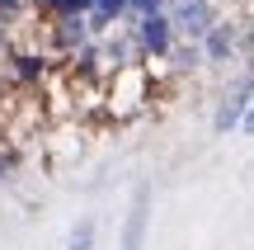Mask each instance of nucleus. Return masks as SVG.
<instances>
[{"label": "nucleus", "instance_id": "obj_1", "mask_svg": "<svg viewBox=\"0 0 254 250\" xmlns=\"http://www.w3.org/2000/svg\"><path fill=\"white\" fill-rule=\"evenodd\" d=\"M179 28L184 33H207L212 28V5L207 0H184L179 5Z\"/></svg>", "mask_w": 254, "mask_h": 250}, {"label": "nucleus", "instance_id": "obj_2", "mask_svg": "<svg viewBox=\"0 0 254 250\" xmlns=\"http://www.w3.org/2000/svg\"><path fill=\"white\" fill-rule=\"evenodd\" d=\"M141 232H146V194L136 198L132 217H127V236H123V250H141Z\"/></svg>", "mask_w": 254, "mask_h": 250}, {"label": "nucleus", "instance_id": "obj_3", "mask_svg": "<svg viewBox=\"0 0 254 250\" xmlns=\"http://www.w3.org/2000/svg\"><path fill=\"white\" fill-rule=\"evenodd\" d=\"M141 38H146V47H151V52H160V47H165V38H170L165 19H160V14H151V19L141 24Z\"/></svg>", "mask_w": 254, "mask_h": 250}, {"label": "nucleus", "instance_id": "obj_4", "mask_svg": "<svg viewBox=\"0 0 254 250\" xmlns=\"http://www.w3.org/2000/svg\"><path fill=\"white\" fill-rule=\"evenodd\" d=\"M90 246H94V222H80L71 236V250H90Z\"/></svg>", "mask_w": 254, "mask_h": 250}, {"label": "nucleus", "instance_id": "obj_5", "mask_svg": "<svg viewBox=\"0 0 254 250\" xmlns=\"http://www.w3.org/2000/svg\"><path fill=\"white\" fill-rule=\"evenodd\" d=\"M52 5H57V9H66V14H71V9H85V5H90V0H52Z\"/></svg>", "mask_w": 254, "mask_h": 250}, {"label": "nucleus", "instance_id": "obj_6", "mask_svg": "<svg viewBox=\"0 0 254 250\" xmlns=\"http://www.w3.org/2000/svg\"><path fill=\"white\" fill-rule=\"evenodd\" d=\"M99 5L109 9V14H118V9H123V0H99Z\"/></svg>", "mask_w": 254, "mask_h": 250}, {"label": "nucleus", "instance_id": "obj_7", "mask_svg": "<svg viewBox=\"0 0 254 250\" xmlns=\"http://www.w3.org/2000/svg\"><path fill=\"white\" fill-rule=\"evenodd\" d=\"M136 5H141V9H155V0H136Z\"/></svg>", "mask_w": 254, "mask_h": 250}]
</instances>
